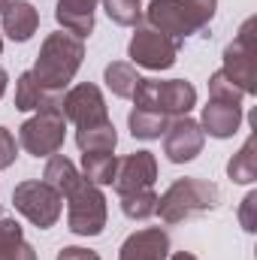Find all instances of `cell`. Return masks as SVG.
<instances>
[{
  "label": "cell",
  "instance_id": "obj_1",
  "mask_svg": "<svg viewBox=\"0 0 257 260\" xmlns=\"http://www.w3.org/2000/svg\"><path fill=\"white\" fill-rule=\"evenodd\" d=\"M82 61H85V40H79L67 30H55L43 40L30 73L46 94L61 97L70 88V82L76 79Z\"/></svg>",
  "mask_w": 257,
  "mask_h": 260
},
{
  "label": "cell",
  "instance_id": "obj_2",
  "mask_svg": "<svg viewBox=\"0 0 257 260\" xmlns=\"http://www.w3.org/2000/svg\"><path fill=\"white\" fill-rule=\"evenodd\" d=\"M218 0H151L145 6V24L185 46L188 37L212 24Z\"/></svg>",
  "mask_w": 257,
  "mask_h": 260
},
{
  "label": "cell",
  "instance_id": "obj_3",
  "mask_svg": "<svg viewBox=\"0 0 257 260\" xmlns=\"http://www.w3.org/2000/svg\"><path fill=\"white\" fill-rule=\"evenodd\" d=\"M218 203H221V191L215 182L185 176V179H176L164 194H157V212L154 215H160V221L173 227V224H182L194 215L212 212Z\"/></svg>",
  "mask_w": 257,
  "mask_h": 260
},
{
  "label": "cell",
  "instance_id": "obj_4",
  "mask_svg": "<svg viewBox=\"0 0 257 260\" xmlns=\"http://www.w3.org/2000/svg\"><path fill=\"white\" fill-rule=\"evenodd\" d=\"M61 197L67 203V230L70 233H76V236H100L103 233L109 209H106V194L97 185H91L85 176H79Z\"/></svg>",
  "mask_w": 257,
  "mask_h": 260
},
{
  "label": "cell",
  "instance_id": "obj_5",
  "mask_svg": "<svg viewBox=\"0 0 257 260\" xmlns=\"http://www.w3.org/2000/svg\"><path fill=\"white\" fill-rule=\"evenodd\" d=\"M130 100L139 109H154L167 118H182L191 115V109L197 106V88L188 79H139Z\"/></svg>",
  "mask_w": 257,
  "mask_h": 260
},
{
  "label": "cell",
  "instance_id": "obj_6",
  "mask_svg": "<svg viewBox=\"0 0 257 260\" xmlns=\"http://www.w3.org/2000/svg\"><path fill=\"white\" fill-rule=\"evenodd\" d=\"M12 206L18 215H24L37 230H49L64 215V197L43 179H24L12 191Z\"/></svg>",
  "mask_w": 257,
  "mask_h": 260
},
{
  "label": "cell",
  "instance_id": "obj_7",
  "mask_svg": "<svg viewBox=\"0 0 257 260\" xmlns=\"http://www.w3.org/2000/svg\"><path fill=\"white\" fill-rule=\"evenodd\" d=\"M67 139V118L61 115V106H49V109H37L34 118H27L18 127V145L34 154V157H52L64 148Z\"/></svg>",
  "mask_w": 257,
  "mask_h": 260
},
{
  "label": "cell",
  "instance_id": "obj_8",
  "mask_svg": "<svg viewBox=\"0 0 257 260\" xmlns=\"http://www.w3.org/2000/svg\"><path fill=\"white\" fill-rule=\"evenodd\" d=\"M221 73L245 94H257V76H254V18H248L239 34L233 37V43L224 49V67Z\"/></svg>",
  "mask_w": 257,
  "mask_h": 260
},
{
  "label": "cell",
  "instance_id": "obj_9",
  "mask_svg": "<svg viewBox=\"0 0 257 260\" xmlns=\"http://www.w3.org/2000/svg\"><path fill=\"white\" fill-rule=\"evenodd\" d=\"M182 46L176 40H170L167 34L148 27V24H136V34L127 43V58L133 67H145V70H170L176 64Z\"/></svg>",
  "mask_w": 257,
  "mask_h": 260
},
{
  "label": "cell",
  "instance_id": "obj_10",
  "mask_svg": "<svg viewBox=\"0 0 257 260\" xmlns=\"http://www.w3.org/2000/svg\"><path fill=\"white\" fill-rule=\"evenodd\" d=\"M61 115L67 118V124H73L79 130V127H91V124L109 121V106H106L103 91L94 82H79V85L64 91Z\"/></svg>",
  "mask_w": 257,
  "mask_h": 260
},
{
  "label": "cell",
  "instance_id": "obj_11",
  "mask_svg": "<svg viewBox=\"0 0 257 260\" xmlns=\"http://www.w3.org/2000/svg\"><path fill=\"white\" fill-rule=\"evenodd\" d=\"M157 182V157L151 151H133L127 157H118V167H115V179H112V188L118 197L136 194V191H148L154 188Z\"/></svg>",
  "mask_w": 257,
  "mask_h": 260
},
{
  "label": "cell",
  "instance_id": "obj_12",
  "mask_svg": "<svg viewBox=\"0 0 257 260\" xmlns=\"http://www.w3.org/2000/svg\"><path fill=\"white\" fill-rule=\"evenodd\" d=\"M203 145H206V133L191 115L173 118L164 130V154L170 164H191L203 151Z\"/></svg>",
  "mask_w": 257,
  "mask_h": 260
},
{
  "label": "cell",
  "instance_id": "obj_13",
  "mask_svg": "<svg viewBox=\"0 0 257 260\" xmlns=\"http://www.w3.org/2000/svg\"><path fill=\"white\" fill-rule=\"evenodd\" d=\"M170 257V233L164 227L133 230L118 248V260H167Z\"/></svg>",
  "mask_w": 257,
  "mask_h": 260
},
{
  "label": "cell",
  "instance_id": "obj_14",
  "mask_svg": "<svg viewBox=\"0 0 257 260\" xmlns=\"http://www.w3.org/2000/svg\"><path fill=\"white\" fill-rule=\"evenodd\" d=\"M242 106L239 103H218V100H209L203 106V115H200V127L203 133L215 136V139H230L236 136L242 127Z\"/></svg>",
  "mask_w": 257,
  "mask_h": 260
},
{
  "label": "cell",
  "instance_id": "obj_15",
  "mask_svg": "<svg viewBox=\"0 0 257 260\" xmlns=\"http://www.w3.org/2000/svg\"><path fill=\"white\" fill-rule=\"evenodd\" d=\"M0 24L12 43H27L40 27V12L30 0H9L0 12Z\"/></svg>",
  "mask_w": 257,
  "mask_h": 260
},
{
  "label": "cell",
  "instance_id": "obj_16",
  "mask_svg": "<svg viewBox=\"0 0 257 260\" xmlns=\"http://www.w3.org/2000/svg\"><path fill=\"white\" fill-rule=\"evenodd\" d=\"M100 0H58L55 3V21L67 34L85 40L94 34V15Z\"/></svg>",
  "mask_w": 257,
  "mask_h": 260
},
{
  "label": "cell",
  "instance_id": "obj_17",
  "mask_svg": "<svg viewBox=\"0 0 257 260\" xmlns=\"http://www.w3.org/2000/svg\"><path fill=\"white\" fill-rule=\"evenodd\" d=\"M64 97V94H61ZM61 97H52L40 88V82L34 79L30 70H24L15 79V109L18 112H37V109H49V106H61Z\"/></svg>",
  "mask_w": 257,
  "mask_h": 260
},
{
  "label": "cell",
  "instance_id": "obj_18",
  "mask_svg": "<svg viewBox=\"0 0 257 260\" xmlns=\"http://www.w3.org/2000/svg\"><path fill=\"white\" fill-rule=\"evenodd\" d=\"M0 260H37V251L24 239L21 224L3 215H0Z\"/></svg>",
  "mask_w": 257,
  "mask_h": 260
},
{
  "label": "cell",
  "instance_id": "obj_19",
  "mask_svg": "<svg viewBox=\"0 0 257 260\" xmlns=\"http://www.w3.org/2000/svg\"><path fill=\"white\" fill-rule=\"evenodd\" d=\"M170 124V118L164 112H154V109H139L133 106L127 115V127L133 133V139H142V142H151V139H160L164 130Z\"/></svg>",
  "mask_w": 257,
  "mask_h": 260
},
{
  "label": "cell",
  "instance_id": "obj_20",
  "mask_svg": "<svg viewBox=\"0 0 257 260\" xmlns=\"http://www.w3.org/2000/svg\"><path fill=\"white\" fill-rule=\"evenodd\" d=\"M115 167H118V157H115L112 151H85V154H82V170H79V173H82L91 185L103 188V185H112Z\"/></svg>",
  "mask_w": 257,
  "mask_h": 260
},
{
  "label": "cell",
  "instance_id": "obj_21",
  "mask_svg": "<svg viewBox=\"0 0 257 260\" xmlns=\"http://www.w3.org/2000/svg\"><path fill=\"white\" fill-rule=\"evenodd\" d=\"M76 145L79 151H115L118 145V130L112 121L103 124H91V127H79L76 130Z\"/></svg>",
  "mask_w": 257,
  "mask_h": 260
},
{
  "label": "cell",
  "instance_id": "obj_22",
  "mask_svg": "<svg viewBox=\"0 0 257 260\" xmlns=\"http://www.w3.org/2000/svg\"><path fill=\"white\" fill-rule=\"evenodd\" d=\"M139 79H142V76L136 73V67L130 64V61H112V64H106V70H103L106 88H109L115 97H121V100H130V97H133Z\"/></svg>",
  "mask_w": 257,
  "mask_h": 260
},
{
  "label": "cell",
  "instance_id": "obj_23",
  "mask_svg": "<svg viewBox=\"0 0 257 260\" xmlns=\"http://www.w3.org/2000/svg\"><path fill=\"white\" fill-rule=\"evenodd\" d=\"M254 145H257V136L251 133V136L242 142V148L230 157V164H227V176H230V182H236V185H251V182H257Z\"/></svg>",
  "mask_w": 257,
  "mask_h": 260
},
{
  "label": "cell",
  "instance_id": "obj_24",
  "mask_svg": "<svg viewBox=\"0 0 257 260\" xmlns=\"http://www.w3.org/2000/svg\"><path fill=\"white\" fill-rule=\"evenodd\" d=\"M121 200V212L127 215L130 221H148L154 212H157V191L148 188V191H136V194L118 197Z\"/></svg>",
  "mask_w": 257,
  "mask_h": 260
},
{
  "label": "cell",
  "instance_id": "obj_25",
  "mask_svg": "<svg viewBox=\"0 0 257 260\" xmlns=\"http://www.w3.org/2000/svg\"><path fill=\"white\" fill-rule=\"evenodd\" d=\"M109 21L118 27H136L142 21V0H100Z\"/></svg>",
  "mask_w": 257,
  "mask_h": 260
},
{
  "label": "cell",
  "instance_id": "obj_26",
  "mask_svg": "<svg viewBox=\"0 0 257 260\" xmlns=\"http://www.w3.org/2000/svg\"><path fill=\"white\" fill-rule=\"evenodd\" d=\"M242 91L221 73V70H215L212 76H209V100H218V103H239L242 106Z\"/></svg>",
  "mask_w": 257,
  "mask_h": 260
},
{
  "label": "cell",
  "instance_id": "obj_27",
  "mask_svg": "<svg viewBox=\"0 0 257 260\" xmlns=\"http://www.w3.org/2000/svg\"><path fill=\"white\" fill-rule=\"evenodd\" d=\"M15 157H18V139L12 136V130L0 127V170L12 167Z\"/></svg>",
  "mask_w": 257,
  "mask_h": 260
},
{
  "label": "cell",
  "instance_id": "obj_28",
  "mask_svg": "<svg viewBox=\"0 0 257 260\" xmlns=\"http://www.w3.org/2000/svg\"><path fill=\"white\" fill-rule=\"evenodd\" d=\"M254 209H257V191H248L242 206H239V224L245 233H254L257 230V218H254Z\"/></svg>",
  "mask_w": 257,
  "mask_h": 260
},
{
  "label": "cell",
  "instance_id": "obj_29",
  "mask_svg": "<svg viewBox=\"0 0 257 260\" xmlns=\"http://www.w3.org/2000/svg\"><path fill=\"white\" fill-rule=\"evenodd\" d=\"M55 260H100L97 251H91V248H79V245H67L58 251V257Z\"/></svg>",
  "mask_w": 257,
  "mask_h": 260
},
{
  "label": "cell",
  "instance_id": "obj_30",
  "mask_svg": "<svg viewBox=\"0 0 257 260\" xmlns=\"http://www.w3.org/2000/svg\"><path fill=\"white\" fill-rule=\"evenodd\" d=\"M6 85H9V73L0 67V100H3V94H6Z\"/></svg>",
  "mask_w": 257,
  "mask_h": 260
},
{
  "label": "cell",
  "instance_id": "obj_31",
  "mask_svg": "<svg viewBox=\"0 0 257 260\" xmlns=\"http://www.w3.org/2000/svg\"><path fill=\"white\" fill-rule=\"evenodd\" d=\"M167 260H197V257H194L191 251H176V254H170Z\"/></svg>",
  "mask_w": 257,
  "mask_h": 260
},
{
  "label": "cell",
  "instance_id": "obj_32",
  "mask_svg": "<svg viewBox=\"0 0 257 260\" xmlns=\"http://www.w3.org/2000/svg\"><path fill=\"white\" fill-rule=\"evenodd\" d=\"M6 3H9V0H0V12H3V6H6Z\"/></svg>",
  "mask_w": 257,
  "mask_h": 260
},
{
  "label": "cell",
  "instance_id": "obj_33",
  "mask_svg": "<svg viewBox=\"0 0 257 260\" xmlns=\"http://www.w3.org/2000/svg\"><path fill=\"white\" fill-rule=\"evenodd\" d=\"M0 52H3V37H0Z\"/></svg>",
  "mask_w": 257,
  "mask_h": 260
}]
</instances>
